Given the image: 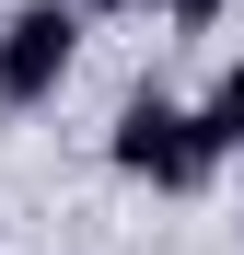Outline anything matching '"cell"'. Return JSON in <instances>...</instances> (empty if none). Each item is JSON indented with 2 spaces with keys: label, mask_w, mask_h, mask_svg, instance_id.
<instances>
[{
  "label": "cell",
  "mask_w": 244,
  "mask_h": 255,
  "mask_svg": "<svg viewBox=\"0 0 244 255\" xmlns=\"http://www.w3.org/2000/svg\"><path fill=\"white\" fill-rule=\"evenodd\" d=\"M105 162L128 186H151V197H198V186L221 174V151L198 139V105H175V93H128V105H116Z\"/></svg>",
  "instance_id": "6da1fadb"
},
{
  "label": "cell",
  "mask_w": 244,
  "mask_h": 255,
  "mask_svg": "<svg viewBox=\"0 0 244 255\" xmlns=\"http://www.w3.org/2000/svg\"><path fill=\"white\" fill-rule=\"evenodd\" d=\"M70 70H81V0H23V12L0 23V116L58 105Z\"/></svg>",
  "instance_id": "7a4b0ae2"
},
{
  "label": "cell",
  "mask_w": 244,
  "mask_h": 255,
  "mask_svg": "<svg viewBox=\"0 0 244 255\" xmlns=\"http://www.w3.org/2000/svg\"><path fill=\"white\" fill-rule=\"evenodd\" d=\"M198 139H210V151H221V162H233V151H244V58H233V70H221V81H210V93H198Z\"/></svg>",
  "instance_id": "3957f363"
},
{
  "label": "cell",
  "mask_w": 244,
  "mask_h": 255,
  "mask_svg": "<svg viewBox=\"0 0 244 255\" xmlns=\"http://www.w3.org/2000/svg\"><path fill=\"white\" fill-rule=\"evenodd\" d=\"M81 12H151V23H175V35H210L221 0H81Z\"/></svg>",
  "instance_id": "277c9868"
}]
</instances>
